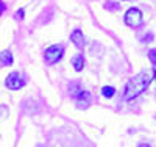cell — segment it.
<instances>
[{"mask_svg":"<svg viewBox=\"0 0 156 147\" xmlns=\"http://www.w3.org/2000/svg\"><path fill=\"white\" fill-rule=\"evenodd\" d=\"M153 78H154L153 71H144V72H140V74L131 77V78L126 82V85H125L123 99H125L126 102H129V100L136 99L137 96H140L142 92L148 88V85L151 83Z\"/></svg>","mask_w":156,"mask_h":147,"instance_id":"1","label":"cell"},{"mask_svg":"<svg viewBox=\"0 0 156 147\" xmlns=\"http://www.w3.org/2000/svg\"><path fill=\"white\" fill-rule=\"evenodd\" d=\"M114 92H115V89L112 86H103V89H101V94L105 96L106 99H111L114 96Z\"/></svg>","mask_w":156,"mask_h":147,"instance_id":"9","label":"cell"},{"mask_svg":"<svg viewBox=\"0 0 156 147\" xmlns=\"http://www.w3.org/2000/svg\"><path fill=\"white\" fill-rule=\"evenodd\" d=\"M105 8H106V9H119L120 6L117 5V3H114V2H106V3H105Z\"/></svg>","mask_w":156,"mask_h":147,"instance_id":"11","label":"cell"},{"mask_svg":"<svg viewBox=\"0 0 156 147\" xmlns=\"http://www.w3.org/2000/svg\"><path fill=\"white\" fill-rule=\"evenodd\" d=\"M12 63V55L9 50L0 52V66H9Z\"/></svg>","mask_w":156,"mask_h":147,"instance_id":"7","label":"cell"},{"mask_svg":"<svg viewBox=\"0 0 156 147\" xmlns=\"http://www.w3.org/2000/svg\"><path fill=\"white\" fill-rule=\"evenodd\" d=\"M3 11H5V5L2 3V0H0V14H2Z\"/></svg>","mask_w":156,"mask_h":147,"instance_id":"13","label":"cell"},{"mask_svg":"<svg viewBox=\"0 0 156 147\" xmlns=\"http://www.w3.org/2000/svg\"><path fill=\"white\" fill-rule=\"evenodd\" d=\"M62 53H64V47L56 44V46H50L45 50V61L48 64H55L62 58Z\"/></svg>","mask_w":156,"mask_h":147,"instance_id":"3","label":"cell"},{"mask_svg":"<svg viewBox=\"0 0 156 147\" xmlns=\"http://www.w3.org/2000/svg\"><path fill=\"white\" fill-rule=\"evenodd\" d=\"M70 41H72L78 49H83V46H84V38H83L81 30H75V31L70 35Z\"/></svg>","mask_w":156,"mask_h":147,"instance_id":"6","label":"cell"},{"mask_svg":"<svg viewBox=\"0 0 156 147\" xmlns=\"http://www.w3.org/2000/svg\"><path fill=\"white\" fill-rule=\"evenodd\" d=\"M139 147H150V145H147V144H140Z\"/></svg>","mask_w":156,"mask_h":147,"instance_id":"14","label":"cell"},{"mask_svg":"<svg viewBox=\"0 0 156 147\" xmlns=\"http://www.w3.org/2000/svg\"><path fill=\"white\" fill-rule=\"evenodd\" d=\"M16 19H19V20L23 19V9H19V11L16 13Z\"/></svg>","mask_w":156,"mask_h":147,"instance_id":"12","label":"cell"},{"mask_svg":"<svg viewBox=\"0 0 156 147\" xmlns=\"http://www.w3.org/2000/svg\"><path fill=\"white\" fill-rule=\"evenodd\" d=\"M72 64H73L75 71L80 72V71L83 69V66H84V58H83V55H75V57L72 58Z\"/></svg>","mask_w":156,"mask_h":147,"instance_id":"8","label":"cell"},{"mask_svg":"<svg viewBox=\"0 0 156 147\" xmlns=\"http://www.w3.org/2000/svg\"><path fill=\"white\" fill-rule=\"evenodd\" d=\"M5 83H6V88H9V89H12V91H16V89L23 88L25 80H23V75H22V74H19V72H11V74L6 77Z\"/></svg>","mask_w":156,"mask_h":147,"instance_id":"4","label":"cell"},{"mask_svg":"<svg viewBox=\"0 0 156 147\" xmlns=\"http://www.w3.org/2000/svg\"><path fill=\"white\" fill-rule=\"evenodd\" d=\"M125 24L131 28H137L142 25V13L137 8H129L125 13Z\"/></svg>","mask_w":156,"mask_h":147,"instance_id":"2","label":"cell"},{"mask_svg":"<svg viewBox=\"0 0 156 147\" xmlns=\"http://www.w3.org/2000/svg\"><path fill=\"white\" fill-rule=\"evenodd\" d=\"M73 99H75V103H76L78 108H87V106L90 105V102H92V97H90L89 92L87 91H81V89L73 96Z\"/></svg>","mask_w":156,"mask_h":147,"instance_id":"5","label":"cell"},{"mask_svg":"<svg viewBox=\"0 0 156 147\" xmlns=\"http://www.w3.org/2000/svg\"><path fill=\"white\" fill-rule=\"evenodd\" d=\"M153 74H154V78H156V68H154V71H153Z\"/></svg>","mask_w":156,"mask_h":147,"instance_id":"15","label":"cell"},{"mask_svg":"<svg viewBox=\"0 0 156 147\" xmlns=\"http://www.w3.org/2000/svg\"><path fill=\"white\" fill-rule=\"evenodd\" d=\"M148 58H150V61H151V64L156 68V49H151L150 52H148Z\"/></svg>","mask_w":156,"mask_h":147,"instance_id":"10","label":"cell"}]
</instances>
